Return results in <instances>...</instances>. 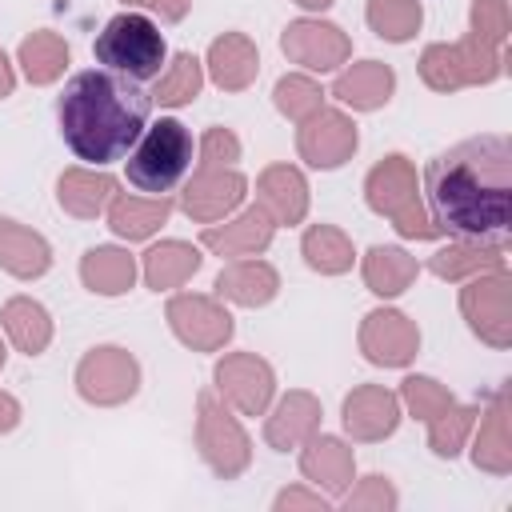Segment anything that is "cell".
<instances>
[{"mask_svg": "<svg viewBox=\"0 0 512 512\" xmlns=\"http://www.w3.org/2000/svg\"><path fill=\"white\" fill-rule=\"evenodd\" d=\"M396 504H400V496H396V488L388 484V476H364L360 488L344 492V508H348V512H364V508L388 512V508H396Z\"/></svg>", "mask_w": 512, "mask_h": 512, "instance_id": "obj_41", "label": "cell"}, {"mask_svg": "<svg viewBox=\"0 0 512 512\" xmlns=\"http://www.w3.org/2000/svg\"><path fill=\"white\" fill-rule=\"evenodd\" d=\"M92 52H96V60H100L108 72H120V76H128V80L140 84V80L160 76V64H164V56H168V44H164L160 28H156L148 16H140V12H120V16H112V20L100 28Z\"/></svg>", "mask_w": 512, "mask_h": 512, "instance_id": "obj_5", "label": "cell"}, {"mask_svg": "<svg viewBox=\"0 0 512 512\" xmlns=\"http://www.w3.org/2000/svg\"><path fill=\"white\" fill-rule=\"evenodd\" d=\"M504 72V48L468 32L456 44H428L420 56V80L436 92H456L464 84H492Z\"/></svg>", "mask_w": 512, "mask_h": 512, "instance_id": "obj_6", "label": "cell"}, {"mask_svg": "<svg viewBox=\"0 0 512 512\" xmlns=\"http://www.w3.org/2000/svg\"><path fill=\"white\" fill-rule=\"evenodd\" d=\"M364 196H368V208L380 212V216H388L400 236H408V240H436V236H440V228L428 220V212H424V204H420L416 168H412L408 156H400V152L384 156V160L368 172Z\"/></svg>", "mask_w": 512, "mask_h": 512, "instance_id": "obj_4", "label": "cell"}, {"mask_svg": "<svg viewBox=\"0 0 512 512\" xmlns=\"http://www.w3.org/2000/svg\"><path fill=\"white\" fill-rule=\"evenodd\" d=\"M300 252H304V260H308V268L320 272V276H340V272H348L352 260H356L352 240H348L336 224H312V228L304 232V240H300Z\"/></svg>", "mask_w": 512, "mask_h": 512, "instance_id": "obj_33", "label": "cell"}, {"mask_svg": "<svg viewBox=\"0 0 512 512\" xmlns=\"http://www.w3.org/2000/svg\"><path fill=\"white\" fill-rule=\"evenodd\" d=\"M0 268L12 272L16 280H36L52 268V248L40 232L0 216Z\"/></svg>", "mask_w": 512, "mask_h": 512, "instance_id": "obj_24", "label": "cell"}, {"mask_svg": "<svg viewBox=\"0 0 512 512\" xmlns=\"http://www.w3.org/2000/svg\"><path fill=\"white\" fill-rule=\"evenodd\" d=\"M316 424H320V400L312 392H288L264 420V440H268V448L288 452V448L304 444L316 432Z\"/></svg>", "mask_w": 512, "mask_h": 512, "instance_id": "obj_25", "label": "cell"}, {"mask_svg": "<svg viewBox=\"0 0 512 512\" xmlns=\"http://www.w3.org/2000/svg\"><path fill=\"white\" fill-rule=\"evenodd\" d=\"M12 88H16V76H12V64H8V56H4V48H0V100L12 96Z\"/></svg>", "mask_w": 512, "mask_h": 512, "instance_id": "obj_46", "label": "cell"}, {"mask_svg": "<svg viewBox=\"0 0 512 512\" xmlns=\"http://www.w3.org/2000/svg\"><path fill=\"white\" fill-rule=\"evenodd\" d=\"M216 396L236 408L240 416H264V408L272 404V392H276V372L264 356L256 352H228L216 372Z\"/></svg>", "mask_w": 512, "mask_h": 512, "instance_id": "obj_10", "label": "cell"}, {"mask_svg": "<svg viewBox=\"0 0 512 512\" xmlns=\"http://www.w3.org/2000/svg\"><path fill=\"white\" fill-rule=\"evenodd\" d=\"M272 232H276V220L256 204L248 212H240L236 220L228 224H208L200 232V248L216 252V256H228V260H240V256H260L268 244H272Z\"/></svg>", "mask_w": 512, "mask_h": 512, "instance_id": "obj_17", "label": "cell"}, {"mask_svg": "<svg viewBox=\"0 0 512 512\" xmlns=\"http://www.w3.org/2000/svg\"><path fill=\"white\" fill-rule=\"evenodd\" d=\"M124 164H128V184L132 188L152 192V196H164L192 168V132L180 120L160 116L156 124H148L140 132V140L132 144V152H128Z\"/></svg>", "mask_w": 512, "mask_h": 512, "instance_id": "obj_3", "label": "cell"}, {"mask_svg": "<svg viewBox=\"0 0 512 512\" xmlns=\"http://www.w3.org/2000/svg\"><path fill=\"white\" fill-rule=\"evenodd\" d=\"M300 8H308V12H324L328 4H336V0H296Z\"/></svg>", "mask_w": 512, "mask_h": 512, "instance_id": "obj_47", "label": "cell"}, {"mask_svg": "<svg viewBox=\"0 0 512 512\" xmlns=\"http://www.w3.org/2000/svg\"><path fill=\"white\" fill-rule=\"evenodd\" d=\"M124 4H132V8H148V12H156V16L168 20V24L184 20L188 8H192V0H124Z\"/></svg>", "mask_w": 512, "mask_h": 512, "instance_id": "obj_44", "label": "cell"}, {"mask_svg": "<svg viewBox=\"0 0 512 512\" xmlns=\"http://www.w3.org/2000/svg\"><path fill=\"white\" fill-rule=\"evenodd\" d=\"M300 472L316 488H324L328 496H344L352 484V472H356V456L340 436H324V432L316 436L312 432L300 448Z\"/></svg>", "mask_w": 512, "mask_h": 512, "instance_id": "obj_18", "label": "cell"}, {"mask_svg": "<svg viewBox=\"0 0 512 512\" xmlns=\"http://www.w3.org/2000/svg\"><path fill=\"white\" fill-rule=\"evenodd\" d=\"M196 448L220 480H236L252 460V440L216 392L196 396Z\"/></svg>", "mask_w": 512, "mask_h": 512, "instance_id": "obj_7", "label": "cell"}, {"mask_svg": "<svg viewBox=\"0 0 512 512\" xmlns=\"http://www.w3.org/2000/svg\"><path fill=\"white\" fill-rule=\"evenodd\" d=\"M0 320H4L8 340H12L24 356H40V352L52 344V316H48V308H44L40 300H32V296H12V300L4 304V312H0Z\"/></svg>", "mask_w": 512, "mask_h": 512, "instance_id": "obj_31", "label": "cell"}, {"mask_svg": "<svg viewBox=\"0 0 512 512\" xmlns=\"http://www.w3.org/2000/svg\"><path fill=\"white\" fill-rule=\"evenodd\" d=\"M428 220L440 236L504 244L512 224V144L484 132L424 164Z\"/></svg>", "mask_w": 512, "mask_h": 512, "instance_id": "obj_1", "label": "cell"}, {"mask_svg": "<svg viewBox=\"0 0 512 512\" xmlns=\"http://www.w3.org/2000/svg\"><path fill=\"white\" fill-rule=\"evenodd\" d=\"M200 248L184 244V240H160L156 248L144 252V284L156 288V292H168V288H180L196 268H200Z\"/></svg>", "mask_w": 512, "mask_h": 512, "instance_id": "obj_32", "label": "cell"}, {"mask_svg": "<svg viewBox=\"0 0 512 512\" xmlns=\"http://www.w3.org/2000/svg\"><path fill=\"white\" fill-rule=\"evenodd\" d=\"M0 368H4V344H0Z\"/></svg>", "mask_w": 512, "mask_h": 512, "instance_id": "obj_48", "label": "cell"}, {"mask_svg": "<svg viewBox=\"0 0 512 512\" xmlns=\"http://www.w3.org/2000/svg\"><path fill=\"white\" fill-rule=\"evenodd\" d=\"M16 60H20V68L32 84H52L68 68V44L56 32H32V36L20 40Z\"/></svg>", "mask_w": 512, "mask_h": 512, "instance_id": "obj_35", "label": "cell"}, {"mask_svg": "<svg viewBox=\"0 0 512 512\" xmlns=\"http://www.w3.org/2000/svg\"><path fill=\"white\" fill-rule=\"evenodd\" d=\"M392 88H396V72L380 60H360L352 68H344L336 80H332V96L356 112H376L392 100Z\"/></svg>", "mask_w": 512, "mask_h": 512, "instance_id": "obj_22", "label": "cell"}, {"mask_svg": "<svg viewBox=\"0 0 512 512\" xmlns=\"http://www.w3.org/2000/svg\"><path fill=\"white\" fill-rule=\"evenodd\" d=\"M480 428L472 436V464L492 472V476H508L512 472V436H508V392L500 388L492 396V404L476 416Z\"/></svg>", "mask_w": 512, "mask_h": 512, "instance_id": "obj_21", "label": "cell"}, {"mask_svg": "<svg viewBox=\"0 0 512 512\" xmlns=\"http://www.w3.org/2000/svg\"><path fill=\"white\" fill-rule=\"evenodd\" d=\"M244 192H248V180L236 168H200L184 184L180 208L200 224H216L244 200Z\"/></svg>", "mask_w": 512, "mask_h": 512, "instance_id": "obj_15", "label": "cell"}, {"mask_svg": "<svg viewBox=\"0 0 512 512\" xmlns=\"http://www.w3.org/2000/svg\"><path fill=\"white\" fill-rule=\"evenodd\" d=\"M272 508H276V512H284V508H320V512H324L328 500H324L320 492H308V488H284Z\"/></svg>", "mask_w": 512, "mask_h": 512, "instance_id": "obj_43", "label": "cell"}, {"mask_svg": "<svg viewBox=\"0 0 512 512\" xmlns=\"http://www.w3.org/2000/svg\"><path fill=\"white\" fill-rule=\"evenodd\" d=\"M276 292H280L276 268L268 260H256V256H240L228 268H220V276H216V296L232 300V304H244V308H260Z\"/></svg>", "mask_w": 512, "mask_h": 512, "instance_id": "obj_23", "label": "cell"}, {"mask_svg": "<svg viewBox=\"0 0 512 512\" xmlns=\"http://www.w3.org/2000/svg\"><path fill=\"white\" fill-rule=\"evenodd\" d=\"M140 388V364L132 352L116 348V344H100L92 352H84V360L76 364V392L88 404L112 408L132 400Z\"/></svg>", "mask_w": 512, "mask_h": 512, "instance_id": "obj_9", "label": "cell"}, {"mask_svg": "<svg viewBox=\"0 0 512 512\" xmlns=\"http://www.w3.org/2000/svg\"><path fill=\"white\" fill-rule=\"evenodd\" d=\"M168 216H172V200L168 196H124V192H116L108 200V228L120 240H144Z\"/></svg>", "mask_w": 512, "mask_h": 512, "instance_id": "obj_28", "label": "cell"}, {"mask_svg": "<svg viewBox=\"0 0 512 512\" xmlns=\"http://www.w3.org/2000/svg\"><path fill=\"white\" fill-rule=\"evenodd\" d=\"M280 48L308 72H332L352 56V40L328 20H292L280 36Z\"/></svg>", "mask_w": 512, "mask_h": 512, "instance_id": "obj_14", "label": "cell"}, {"mask_svg": "<svg viewBox=\"0 0 512 512\" xmlns=\"http://www.w3.org/2000/svg\"><path fill=\"white\" fill-rule=\"evenodd\" d=\"M344 432L360 444H372V440H384L396 432L400 424V396L380 388V384H360L344 396Z\"/></svg>", "mask_w": 512, "mask_h": 512, "instance_id": "obj_16", "label": "cell"}, {"mask_svg": "<svg viewBox=\"0 0 512 512\" xmlns=\"http://www.w3.org/2000/svg\"><path fill=\"white\" fill-rule=\"evenodd\" d=\"M168 324L176 340L196 352H220L236 332L232 312L216 296H200V292H176L168 300Z\"/></svg>", "mask_w": 512, "mask_h": 512, "instance_id": "obj_11", "label": "cell"}, {"mask_svg": "<svg viewBox=\"0 0 512 512\" xmlns=\"http://www.w3.org/2000/svg\"><path fill=\"white\" fill-rule=\"evenodd\" d=\"M460 312L484 344L508 348L512 344V280H508V272L492 268V272L468 276V284L460 288Z\"/></svg>", "mask_w": 512, "mask_h": 512, "instance_id": "obj_8", "label": "cell"}, {"mask_svg": "<svg viewBox=\"0 0 512 512\" xmlns=\"http://www.w3.org/2000/svg\"><path fill=\"white\" fill-rule=\"evenodd\" d=\"M240 160V140L232 128H208L200 136V168H232Z\"/></svg>", "mask_w": 512, "mask_h": 512, "instance_id": "obj_42", "label": "cell"}, {"mask_svg": "<svg viewBox=\"0 0 512 512\" xmlns=\"http://www.w3.org/2000/svg\"><path fill=\"white\" fill-rule=\"evenodd\" d=\"M112 196H116V180H112L108 172L68 168V172H60V180H56V200H60V208H64L68 216H76V220H96V216L108 208Z\"/></svg>", "mask_w": 512, "mask_h": 512, "instance_id": "obj_26", "label": "cell"}, {"mask_svg": "<svg viewBox=\"0 0 512 512\" xmlns=\"http://www.w3.org/2000/svg\"><path fill=\"white\" fill-rule=\"evenodd\" d=\"M200 88H204V64L192 52H176L172 64L156 76V88L148 96L160 108H184V104H192L200 96Z\"/></svg>", "mask_w": 512, "mask_h": 512, "instance_id": "obj_34", "label": "cell"}, {"mask_svg": "<svg viewBox=\"0 0 512 512\" xmlns=\"http://www.w3.org/2000/svg\"><path fill=\"white\" fill-rule=\"evenodd\" d=\"M508 28H512V20H508V0H472V32H476L480 40L504 48Z\"/></svg>", "mask_w": 512, "mask_h": 512, "instance_id": "obj_40", "label": "cell"}, {"mask_svg": "<svg viewBox=\"0 0 512 512\" xmlns=\"http://www.w3.org/2000/svg\"><path fill=\"white\" fill-rule=\"evenodd\" d=\"M416 272H420L416 256H408V252L396 248V244H376V248H368V252H364V264H360V276H364L368 292H376V296H384V300L400 296V292L416 280Z\"/></svg>", "mask_w": 512, "mask_h": 512, "instance_id": "obj_29", "label": "cell"}, {"mask_svg": "<svg viewBox=\"0 0 512 512\" xmlns=\"http://www.w3.org/2000/svg\"><path fill=\"white\" fill-rule=\"evenodd\" d=\"M208 76L224 92H244L260 72V52L244 32H224L208 44Z\"/></svg>", "mask_w": 512, "mask_h": 512, "instance_id": "obj_20", "label": "cell"}, {"mask_svg": "<svg viewBox=\"0 0 512 512\" xmlns=\"http://www.w3.org/2000/svg\"><path fill=\"white\" fill-rule=\"evenodd\" d=\"M476 416H480V408H472V404H452L448 412H440L436 420H428V448H432L436 456H444V460L460 456V448H464L468 436H472Z\"/></svg>", "mask_w": 512, "mask_h": 512, "instance_id": "obj_37", "label": "cell"}, {"mask_svg": "<svg viewBox=\"0 0 512 512\" xmlns=\"http://www.w3.org/2000/svg\"><path fill=\"white\" fill-rule=\"evenodd\" d=\"M80 280L96 296H120L136 284V256L116 244H96L80 256Z\"/></svg>", "mask_w": 512, "mask_h": 512, "instance_id": "obj_27", "label": "cell"}, {"mask_svg": "<svg viewBox=\"0 0 512 512\" xmlns=\"http://www.w3.org/2000/svg\"><path fill=\"white\" fill-rule=\"evenodd\" d=\"M360 136H356V124L340 112V108H316L312 116L300 120L296 128V148H300V160H308L312 168L320 172H332L340 164L352 160Z\"/></svg>", "mask_w": 512, "mask_h": 512, "instance_id": "obj_12", "label": "cell"}, {"mask_svg": "<svg viewBox=\"0 0 512 512\" xmlns=\"http://www.w3.org/2000/svg\"><path fill=\"white\" fill-rule=\"evenodd\" d=\"M400 400L408 404V412L416 416V420H436L440 412H448L452 404H456V396L440 384V380H432V376H408L404 384H400Z\"/></svg>", "mask_w": 512, "mask_h": 512, "instance_id": "obj_39", "label": "cell"}, {"mask_svg": "<svg viewBox=\"0 0 512 512\" xmlns=\"http://www.w3.org/2000/svg\"><path fill=\"white\" fill-rule=\"evenodd\" d=\"M272 100H276L280 116H288V120H296V124H300L304 116H312V112L324 104V88H320L312 76L292 72V76H280V80H276Z\"/></svg>", "mask_w": 512, "mask_h": 512, "instance_id": "obj_38", "label": "cell"}, {"mask_svg": "<svg viewBox=\"0 0 512 512\" xmlns=\"http://www.w3.org/2000/svg\"><path fill=\"white\" fill-rule=\"evenodd\" d=\"M16 424H20V400L8 396V392H0V436L12 432Z\"/></svg>", "mask_w": 512, "mask_h": 512, "instance_id": "obj_45", "label": "cell"}, {"mask_svg": "<svg viewBox=\"0 0 512 512\" xmlns=\"http://www.w3.org/2000/svg\"><path fill=\"white\" fill-rule=\"evenodd\" d=\"M152 96L108 68H84L76 72L60 100H56V124L64 144L84 164H112L132 152L140 132L148 128Z\"/></svg>", "mask_w": 512, "mask_h": 512, "instance_id": "obj_2", "label": "cell"}, {"mask_svg": "<svg viewBox=\"0 0 512 512\" xmlns=\"http://www.w3.org/2000/svg\"><path fill=\"white\" fill-rule=\"evenodd\" d=\"M256 204L276 224H300L308 216V180L292 164H268L256 180Z\"/></svg>", "mask_w": 512, "mask_h": 512, "instance_id": "obj_19", "label": "cell"}, {"mask_svg": "<svg viewBox=\"0 0 512 512\" xmlns=\"http://www.w3.org/2000/svg\"><path fill=\"white\" fill-rule=\"evenodd\" d=\"M504 268V244H480V240H456L428 256V272L440 280H468L476 272Z\"/></svg>", "mask_w": 512, "mask_h": 512, "instance_id": "obj_30", "label": "cell"}, {"mask_svg": "<svg viewBox=\"0 0 512 512\" xmlns=\"http://www.w3.org/2000/svg\"><path fill=\"white\" fill-rule=\"evenodd\" d=\"M364 20L380 40L404 44V40L416 36V28L424 20V8H420V0H368Z\"/></svg>", "mask_w": 512, "mask_h": 512, "instance_id": "obj_36", "label": "cell"}, {"mask_svg": "<svg viewBox=\"0 0 512 512\" xmlns=\"http://www.w3.org/2000/svg\"><path fill=\"white\" fill-rule=\"evenodd\" d=\"M360 352L380 368H404L420 352V328L396 308H372L360 320Z\"/></svg>", "mask_w": 512, "mask_h": 512, "instance_id": "obj_13", "label": "cell"}]
</instances>
